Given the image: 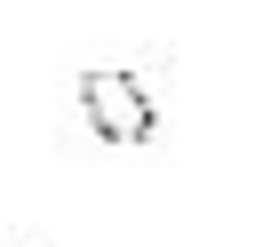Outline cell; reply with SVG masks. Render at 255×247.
Masks as SVG:
<instances>
[{
	"instance_id": "1",
	"label": "cell",
	"mask_w": 255,
	"mask_h": 247,
	"mask_svg": "<svg viewBox=\"0 0 255 247\" xmlns=\"http://www.w3.org/2000/svg\"><path fill=\"white\" fill-rule=\"evenodd\" d=\"M80 112H88V127L104 143H151V127H159L143 80L135 72H112V64L104 72H80Z\"/></svg>"
}]
</instances>
